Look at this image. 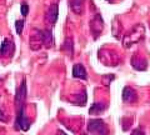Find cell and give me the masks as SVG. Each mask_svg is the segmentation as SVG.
I'll use <instances>...</instances> for the list:
<instances>
[{
  "instance_id": "6da1fadb",
  "label": "cell",
  "mask_w": 150,
  "mask_h": 135,
  "mask_svg": "<svg viewBox=\"0 0 150 135\" xmlns=\"http://www.w3.org/2000/svg\"><path fill=\"white\" fill-rule=\"evenodd\" d=\"M89 133L94 135H108V127L100 119H93L88 124Z\"/></svg>"
},
{
  "instance_id": "7a4b0ae2",
  "label": "cell",
  "mask_w": 150,
  "mask_h": 135,
  "mask_svg": "<svg viewBox=\"0 0 150 135\" xmlns=\"http://www.w3.org/2000/svg\"><path fill=\"white\" fill-rule=\"evenodd\" d=\"M30 119L26 116L24 111V106H21L20 109H18V116H16V122H15V128L23 131H28L30 128Z\"/></svg>"
},
{
  "instance_id": "3957f363",
  "label": "cell",
  "mask_w": 150,
  "mask_h": 135,
  "mask_svg": "<svg viewBox=\"0 0 150 135\" xmlns=\"http://www.w3.org/2000/svg\"><path fill=\"white\" fill-rule=\"evenodd\" d=\"M26 94H28V89H26V81L24 79V80L21 81L20 86L18 88L16 94H15V106H16V110L20 109L21 106H24V101L26 99Z\"/></svg>"
},
{
  "instance_id": "277c9868",
  "label": "cell",
  "mask_w": 150,
  "mask_h": 135,
  "mask_svg": "<svg viewBox=\"0 0 150 135\" xmlns=\"http://www.w3.org/2000/svg\"><path fill=\"white\" fill-rule=\"evenodd\" d=\"M137 29H138V25L134 28V30L131 31L130 34H128L125 36V39H124V46H125V48H129L131 44L137 43V41L144 35V28H142L140 31H137Z\"/></svg>"
},
{
  "instance_id": "5b68a950",
  "label": "cell",
  "mask_w": 150,
  "mask_h": 135,
  "mask_svg": "<svg viewBox=\"0 0 150 135\" xmlns=\"http://www.w3.org/2000/svg\"><path fill=\"white\" fill-rule=\"evenodd\" d=\"M58 16H59L58 4H53V5H50V8L45 14V21L49 23V24H55L56 20H58Z\"/></svg>"
},
{
  "instance_id": "8992f818",
  "label": "cell",
  "mask_w": 150,
  "mask_h": 135,
  "mask_svg": "<svg viewBox=\"0 0 150 135\" xmlns=\"http://www.w3.org/2000/svg\"><path fill=\"white\" fill-rule=\"evenodd\" d=\"M0 53H1V57H9V55H11L14 53V44L10 39L5 38L3 40L1 43V46H0Z\"/></svg>"
},
{
  "instance_id": "52a82bcc",
  "label": "cell",
  "mask_w": 150,
  "mask_h": 135,
  "mask_svg": "<svg viewBox=\"0 0 150 135\" xmlns=\"http://www.w3.org/2000/svg\"><path fill=\"white\" fill-rule=\"evenodd\" d=\"M137 99H138L137 93H135L133 88L125 86L123 90V100L125 103H134V101H137Z\"/></svg>"
},
{
  "instance_id": "ba28073f",
  "label": "cell",
  "mask_w": 150,
  "mask_h": 135,
  "mask_svg": "<svg viewBox=\"0 0 150 135\" xmlns=\"http://www.w3.org/2000/svg\"><path fill=\"white\" fill-rule=\"evenodd\" d=\"M73 76L76 79H83V80L88 78V73L83 64H75L73 66Z\"/></svg>"
},
{
  "instance_id": "9c48e42d",
  "label": "cell",
  "mask_w": 150,
  "mask_h": 135,
  "mask_svg": "<svg viewBox=\"0 0 150 135\" xmlns=\"http://www.w3.org/2000/svg\"><path fill=\"white\" fill-rule=\"evenodd\" d=\"M39 35H40V39L41 41L44 43V45L46 48H50L53 46V43H54V39H53V34H51L50 30H43V31H39Z\"/></svg>"
},
{
  "instance_id": "30bf717a",
  "label": "cell",
  "mask_w": 150,
  "mask_h": 135,
  "mask_svg": "<svg viewBox=\"0 0 150 135\" xmlns=\"http://www.w3.org/2000/svg\"><path fill=\"white\" fill-rule=\"evenodd\" d=\"M70 6L75 14H81L84 8V0H70Z\"/></svg>"
},
{
  "instance_id": "8fae6325",
  "label": "cell",
  "mask_w": 150,
  "mask_h": 135,
  "mask_svg": "<svg viewBox=\"0 0 150 135\" xmlns=\"http://www.w3.org/2000/svg\"><path fill=\"white\" fill-rule=\"evenodd\" d=\"M95 26H96V29L94 30V33H95V34H100V31L103 30V26H104V24H103V19H101L100 15H96L95 18H94V20L91 21V29L95 28Z\"/></svg>"
},
{
  "instance_id": "7c38bea8",
  "label": "cell",
  "mask_w": 150,
  "mask_h": 135,
  "mask_svg": "<svg viewBox=\"0 0 150 135\" xmlns=\"http://www.w3.org/2000/svg\"><path fill=\"white\" fill-rule=\"evenodd\" d=\"M105 109H106V105H104L103 103H94L90 106L89 113H90V114H99V113H103Z\"/></svg>"
},
{
  "instance_id": "4fadbf2b",
  "label": "cell",
  "mask_w": 150,
  "mask_h": 135,
  "mask_svg": "<svg viewBox=\"0 0 150 135\" xmlns=\"http://www.w3.org/2000/svg\"><path fill=\"white\" fill-rule=\"evenodd\" d=\"M15 29H16V34L20 35L23 33V29H24V21L23 20H16L15 21Z\"/></svg>"
},
{
  "instance_id": "5bb4252c",
  "label": "cell",
  "mask_w": 150,
  "mask_h": 135,
  "mask_svg": "<svg viewBox=\"0 0 150 135\" xmlns=\"http://www.w3.org/2000/svg\"><path fill=\"white\" fill-rule=\"evenodd\" d=\"M28 13H29V6H28L26 4H21V14H23V16H26Z\"/></svg>"
},
{
  "instance_id": "9a60e30c",
  "label": "cell",
  "mask_w": 150,
  "mask_h": 135,
  "mask_svg": "<svg viewBox=\"0 0 150 135\" xmlns=\"http://www.w3.org/2000/svg\"><path fill=\"white\" fill-rule=\"evenodd\" d=\"M131 135H145L144 133V130L142 128H138V129H135L133 133H131Z\"/></svg>"
},
{
  "instance_id": "2e32d148",
  "label": "cell",
  "mask_w": 150,
  "mask_h": 135,
  "mask_svg": "<svg viewBox=\"0 0 150 135\" xmlns=\"http://www.w3.org/2000/svg\"><path fill=\"white\" fill-rule=\"evenodd\" d=\"M56 135H67V134H65L64 131H59V133H58V134H56Z\"/></svg>"
},
{
  "instance_id": "e0dca14e",
  "label": "cell",
  "mask_w": 150,
  "mask_h": 135,
  "mask_svg": "<svg viewBox=\"0 0 150 135\" xmlns=\"http://www.w3.org/2000/svg\"><path fill=\"white\" fill-rule=\"evenodd\" d=\"M106 1H111V0H106Z\"/></svg>"
}]
</instances>
